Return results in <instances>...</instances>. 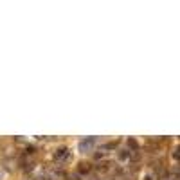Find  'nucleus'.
<instances>
[{
    "label": "nucleus",
    "instance_id": "20e7f679",
    "mask_svg": "<svg viewBox=\"0 0 180 180\" xmlns=\"http://www.w3.org/2000/svg\"><path fill=\"white\" fill-rule=\"evenodd\" d=\"M79 171H81V173H86V171H88V168H86V164H81V168H79Z\"/></svg>",
    "mask_w": 180,
    "mask_h": 180
},
{
    "label": "nucleus",
    "instance_id": "39448f33",
    "mask_svg": "<svg viewBox=\"0 0 180 180\" xmlns=\"http://www.w3.org/2000/svg\"><path fill=\"white\" fill-rule=\"evenodd\" d=\"M128 144L131 146V148H137V142H135V141H133V139H130V141H128Z\"/></svg>",
    "mask_w": 180,
    "mask_h": 180
},
{
    "label": "nucleus",
    "instance_id": "f03ea898",
    "mask_svg": "<svg viewBox=\"0 0 180 180\" xmlns=\"http://www.w3.org/2000/svg\"><path fill=\"white\" fill-rule=\"evenodd\" d=\"M63 157H67V148H59L56 151V158H63Z\"/></svg>",
    "mask_w": 180,
    "mask_h": 180
},
{
    "label": "nucleus",
    "instance_id": "7ed1b4c3",
    "mask_svg": "<svg viewBox=\"0 0 180 180\" xmlns=\"http://www.w3.org/2000/svg\"><path fill=\"white\" fill-rule=\"evenodd\" d=\"M119 158H121V160H126V158H128V151H121L119 153Z\"/></svg>",
    "mask_w": 180,
    "mask_h": 180
},
{
    "label": "nucleus",
    "instance_id": "f257e3e1",
    "mask_svg": "<svg viewBox=\"0 0 180 180\" xmlns=\"http://www.w3.org/2000/svg\"><path fill=\"white\" fill-rule=\"evenodd\" d=\"M92 144H94V139H85V141L79 142V150H81V151H86Z\"/></svg>",
    "mask_w": 180,
    "mask_h": 180
},
{
    "label": "nucleus",
    "instance_id": "423d86ee",
    "mask_svg": "<svg viewBox=\"0 0 180 180\" xmlns=\"http://www.w3.org/2000/svg\"><path fill=\"white\" fill-rule=\"evenodd\" d=\"M144 180H153V178H151V175H146V177H144Z\"/></svg>",
    "mask_w": 180,
    "mask_h": 180
}]
</instances>
